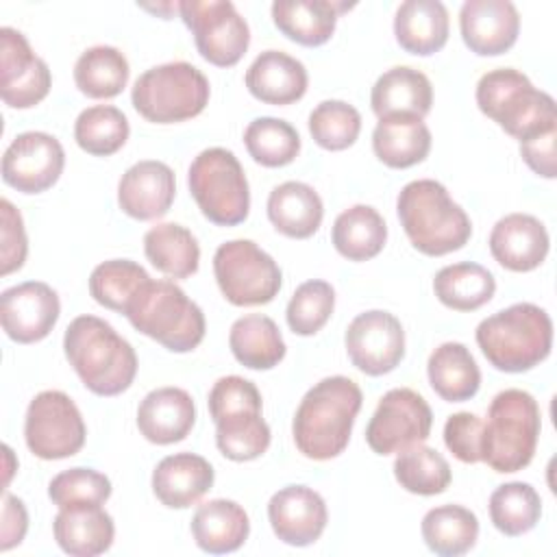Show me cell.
<instances>
[{"label": "cell", "instance_id": "cell-1", "mask_svg": "<svg viewBox=\"0 0 557 557\" xmlns=\"http://www.w3.org/2000/svg\"><path fill=\"white\" fill-rule=\"evenodd\" d=\"M361 403V387L352 379L337 374L318 381L302 396L292 422L296 448L315 461L342 455Z\"/></svg>", "mask_w": 557, "mask_h": 557}, {"label": "cell", "instance_id": "cell-2", "mask_svg": "<svg viewBox=\"0 0 557 557\" xmlns=\"http://www.w3.org/2000/svg\"><path fill=\"white\" fill-rule=\"evenodd\" d=\"M63 350L83 385L96 396H117L135 381V348L102 318H74L65 329Z\"/></svg>", "mask_w": 557, "mask_h": 557}, {"label": "cell", "instance_id": "cell-3", "mask_svg": "<svg viewBox=\"0 0 557 557\" xmlns=\"http://www.w3.org/2000/svg\"><path fill=\"white\" fill-rule=\"evenodd\" d=\"M396 211L411 246L426 257H442L463 248L472 235L468 213L433 178L407 183L396 198Z\"/></svg>", "mask_w": 557, "mask_h": 557}, {"label": "cell", "instance_id": "cell-4", "mask_svg": "<svg viewBox=\"0 0 557 557\" xmlns=\"http://www.w3.org/2000/svg\"><path fill=\"white\" fill-rule=\"evenodd\" d=\"M474 337L496 370L527 372L550 355L553 320L533 302H516L481 320Z\"/></svg>", "mask_w": 557, "mask_h": 557}, {"label": "cell", "instance_id": "cell-5", "mask_svg": "<svg viewBox=\"0 0 557 557\" xmlns=\"http://www.w3.org/2000/svg\"><path fill=\"white\" fill-rule=\"evenodd\" d=\"M207 405L215 422L218 450L226 459L252 461L268 450L272 433L261 416L263 403L252 381L237 374L218 379Z\"/></svg>", "mask_w": 557, "mask_h": 557}, {"label": "cell", "instance_id": "cell-6", "mask_svg": "<svg viewBox=\"0 0 557 557\" xmlns=\"http://www.w3.org/2000/svg\"><path fill=\"white\" fill-rule=\"evenodd\" d=\"M542 429L537 400L518 387L498 392L481 433V461L494 472H518L535 455Z\"/></svg>", "mask_w": 557, "mask_h": 557}, {"label": "cell", "instance_id": "cell-7", "mask_svg": "<svg viewBox=\"0 0 557 557\" xmlns=\"http://www.w3.org/2000/svg\"><path fill=\"white\" fill-rule=\"evenodd\" d=\"M476 104L518 141L557 128L553 96L533 87L529 76L513 67L485 72L476 83Z\"/></svg>", "mask_w": 557, "mask_h": 557}, {"label": "cell", "instance_id": "cell-8", "mask_svg": "<svg viewBox=\"0 0 557 557\" xmlns=\"http://www.w3.org/2000/svg\"><path fill=\"white\" fill-rule=\"evenodd\" d=\"M124 315L135 331L172 352H189L205 339L202 309L172 281L144 283Z\"/></svg>", "mask_w": 557, "mask_h": 557}, {"label": "cell", "instance_id": "cell-9", "mask_svg": "<svg viewBox=\"0 0 557 557\" xmlns=\"http://www.w3.org/2000/svg\"><path fill=\"white\" fill-rule=\"evenodd\" d=\"M211 85L207 76L187 61H172L146 70L133 85L135 111L154 124L191 120L209 104Z\"/></svg>", "mask_w": 557, "mask_h": 557}, {"label": "cell", "instance_id": "cell-10", "mask_svg": "<svg viewBox=\"0 0 557 557\" xmlns=\"http://www.w3.org/2000/svg\"><path fill=\"white\" fill-rule=\"evenodd\" d=\"M189 191L202 215L218 226H235L248 218L250 189L237 157L226 148H207L189 165Z\"/></svg>", "mask_w": 557, "mask_h": 557}, {"label": "cell", "instance_id": "cell-11", "mask_svg": "<svg viewBox=\"0 0 557 557\" xmlns=\"http://www.w3.org/2000/svg\"><path fill=\"white\" fill-rule=\"evenodd\" d=\"M213 274L222 296L235 307L268 305L283 283L278 263L250 239L220 244L213 255Z\"/></svg>", "mask_w": 557, "mask_h": 557}, {"label": "cell", "instance_id": "cell-12", "mask_svg": "<svg viewBox=\"0 0 557 557\" xmlns=\"http://www.w3.org/2000/svg\"><path fill=\"white\" fill-rule=\"evenodd\" d=\"M87 426L76 403L59 389L39 392L24 420V440L28 450L46 461L67 459L85 446Z\"/></svg>", "mask_w": 557, "mask_h": 557}, {"label": "cell", "instance_id": "cell-13", "mask_svg": "<svg viewBox=\"0 0 557 557\" xmlns=\"http://www.w3.org/2000/svg\"><path fill=\"white\" fill-rule=\"evenodd\" d=\"M178 13L191 30L205 61L218 67H233L246 54L250 28L228 0H183Z\"/></svg>", "mask_w": 557, "mask_h": 557}, {"label": "cell", "instance_id": "cell-14", "mask_svg": "<svg viewBox=\"0 0 557 557\" xmlns=\"http://www.w3.org/2000/svg\"><path fill=\"white\" fill-rule=\"evenodd\" d=\"M431 426L433 411L429 403L409 387H394L379 400L366 429V442L376 455H394L424 444Z\"/></svg>", "mask_w": 557, "mask_h": 557}, {"label": "cell", "instance_id": "cell-15", "mask_svg": "<svg viewBox=\"0 0 557 557\" xmlns=\"http://www.w3.org/2000/svg\"><path fill=\"white\" fill-rule=\"evenodd\" d=\"M350 363L368 376L392 372L405 357V331L400 320L381 309L363 311L346 329Z\"/></svg>", "mask_w": 557, "mask_h": 557}, {"label": "cell", "instance_id": "cell-16", "mask_svg": "<svg viewBox=\"0 0 557 557\" xmlns=\"http://www.w3.org/2000/svg\"><path fill=\"white\" fill-rule=\"evenodd\" d=\"M65 168L61 141L41 131L20 133L4 150L2 181L22 194L50 189Z\"/></svg>", "mask_w": 557, "mask_h": 557}, {"label": "cell", "instance_id": "cell-17", "mask_svg": "<svg viewBox=\"0 0 557 557\" xmlns=\"http://www.w3.org/2000/svg\"><path fill=\"white\" fill-rule=\"evenodd\" d=\"M52 87V74L26 37L11 28H0V96L11 109L39 104Z\"/></svg>", "mask_w": 557, "mask_h": 557}, {"label": "cell", "instance_id": "cell-18", "mask_svg": "<svg viewBox=\"0 0 557 557\" xmlns=\"http://www.w3.org/2000/svg\"><path fill=\"white\" fill-rule=\"evenodd\" d=\"M61 313L57 292L41 281L13 285L0 296V322L9 339L35 344L50 335Z\"/></svg>", "mask_w": 557, "mask_h": 557}, {"label": "cell", "instance_id": "cell-19", "mask_svg": "<svg viewBox=\"0 0 557 557\" xmlns=\"http://www.w3.org/2000/svg\"><path fill=\"white\" fill-rule=\"evenodd\" d=\"M268 520L274 535L289 546H309L326 529L329 511L324 498L307 485H287L272 494Z\"/></svg>", "mask_w": 557, "mask_h": 557}, {"label": "cell", "instance_id": "cell-20", "mask_svg": "<svg viewBox=\"0 0 557 557\" xmlns=\"http://www.w3.org/2000/svg\"><path fill=\"white\" fill-rule=\"evenodd\" d=\"M463 44L479 57L507 52L520 33V15L509 0H468L459 11Z\"/></svg>", "mask_w": 557, "mask_h": 557}, {"label": "cell", "instance_id": "cell-21", "mask_svg": "<svg viewBox=\"0 0 557 557\" xmlns=\"http://www.w3.org/2000/svg\"><path fill=\"white\" fill-rule=\"evenodd\" d=\"M176 196V178L168 163L146 159L131 165L117 183L120 209L135 220L165 215Z\"/></svg>", "mask_w": 557, "mask_h": 557}, {"label": "cell", "instance_id": "cell-22", "mask_svg": "<svg viewBox=\"0 0 557 557\" xmlns=\"http://www.w3.org/2000/svg\"><path fill=\"white\" fill-rule=\"evenodd\" d=\"M492 257L511 272H531L548 255L550 239L546 226L529 213H509L500 218L490 233Z\"/></svg>", "mask_w": 557, "mask_h": 557}, {"label": "cell", "instance_id": "cell-23", "mask_svg": "<svg viewBox=\"0 0 557 557\" xmlns=\"http://www.w3.org/2000/svg\"><path fill=\"white\" fill-rule=\"evenodd\" d=\"M196 424L194 398L181 387H159L144 396L137 409L139 433L159 446L181 442Z\"/></svg>", "mask_w": 557, "mask_h": 557}, {"label": "cell", "instance_id": "cell-24", "mask_svg": "<svg viewBox=\"0 0 557 557\" xmlns=\"http://www.w3.org/2000/svg\"><path fill=\"white\" fill-rule=\"evenodd\" d=\"M211 463L194 453L163 457L152 472V492L170 509L196 505L213 485Z\"/></svg>", "mask_w": 557, "mask_h": 557}, {"label": "cell", "instance_id": "cell-25", "mask_svg": "<svg viewBox=\"0 0 557 557\" xmlns=\"http://www.w3.org/2000/svg\"><path fill=\"white\" fill-rule=\"evenodd\" d=\"M307 85L305 65L283 50L261 52L246 70L248 91L265 104H292L305 96Z\"/></svg>", "mask_w": 557, "mask_h": 557}, {"label": "cell", "instance_id": "cell-26", "mask_svg": "<svg viewBox=\"0 0 557 557\" xmlns=\"http://www.w3.org/2000/svg\"><path fill=\"white\" fill-rule=\"evenodd\" d=\"M54 540L72 557H96L111 548L115 537L113 518L100 505L61 507L52 522Z\"/></svg>", "mask_w": 557, "mask_h": 557}, {"label": "cell", "instance_id": "cell-27", "mask_svg": "<svg viewBox=\"0 0 557 557\" xmlns=\"http://www.w3.org/2000/svg\"><path fill=\"white\" fill-rule=\"evenodd\" d=\"M352 7L333 0H276L272 4V20L287 39L315 48L333 37L339 13Z\"/></svg>", "mask_w": 557, "mask_h": 557}, {"label": "cell", "instance_id": "cell-28", "mask_svg": "<svg viewBox=\"0 0 557 557\" xmlns=\"http://www.w3.org/2000/svg\"><path fill=\"white\" fill-rule=\"evenodd\" d=\"M370 104L379 120L392 115H413L424 120L433 104V87L420 70L398 65L376 78Z\"/></svg>", "mask_w": 557, "mask_h": 557}, {"label": "cell", "instance_id": "cell-29", "mask_svg": "<svg viewBox=\"0 0 557 557\" xmlns=\"http://www.w3.org/2000/svg\"><path fill=\"white\" fill-rule=\"evenodd\" d=\"M448 11L440 0H405L396 9L394 35L405 52L429 57L448 41Z\"/></svg>", "mask_w": 557, "mask_h": 557}, {"label": "cell", "instance_id": "cell-30", "mask_svg": "<svg viewBox=\"0 0 557 557\" xmlns=\"http://www.w3.org/2000/svg\"><path fill=\"white\" fill-rule=\"evenodd\" d=\"M268 220L272 226L292 239L311 237L324 218V205L318 191L300 181H285L268 196Z\"/></svg>", "mask_w": 557, "mask_h": 557}, {"label": "cell", "instance_id": "cell-31", "mask_svg": "<svg viewBox=\"0 0 557 557\" xmlns=\"http://www.w3.org/2000/svg\"><path fill=\"white\" fill-rule=\"evenodd\" d=\"M250 533V520L242 505L228 498L202 503L191 518V535L200 550L224 555L237 550Z\"/></svg>", "mask_w": 557, "mask_h": 557}, {"label": "cell", "instance_id": "cell-32", "mask_svg": "<svg viewBox=\"0 0 557 557\" xmlns=\"http://www.w3.org/2000/svg\"><path fill=\"white\" fill-rule=\"evenodd\" d=\"M372 150L387 168L405 170L426 159L431 150V131L413 115L381 117L372 133Z\"/></svg>", "mask_w": 557, "mask_h": 557}, {"label": "cell", "instance_id": "cell-33", "mask_svg": "<svg viewBox=\"0 0 557 557\" xmlns=\"http://www.w3.org/2000/svg\"><path fill=\"white\" fill-rule=\"evenodd\" d=\"M426 374L433 392L446 403L470 400L481 387V370L472 352L459 342H444L429 361Z\"/></svg>", "mask_w": 557, "mask_h": 557}, {"label": "cell", "instance_id": "cell-34", "mask_svg": "<svg viewBox=\"0 0 557 557\" xmlns=\"http://www.w3.org/2000/svg\"><path fill=\"white\" fill-rule=\"evenodd\" d=\"M233 357L250 370H270L285 357V342L276 322L261 313H248L233 322L228 333Z\"/></svg>", "mask_w": 557, "mask_h": 557}, {"label": "cell", "instance_id": "cell-35", "mask_svg": "<svg viewBox=\"0 0 557 557\" xmlns=\"http://www.w3.org/2000/svg\"><path fill=\"white\" fill-rule=\"evenodd\" d=\"M331 239L344 259L368 261L383 250L387 224L374 207L355 205L335 218Z\"/></svg>", "mask_w": 557, "mask_h": 557}, {"label": "cell", "instance_id": "cell-36", "mask_svg": "<svg viewBox=\"0 0 557 557\" xmlns=\"http://www.w3.org/2000/svg\"><path fill=\"white\" fill-rule=\"evenodd\" d=\"M437 300L453 311H476L487 305L496 292L494 274L472 261L444 265L433 278Z\"/></svg>", "mask_w": 557, "mask_h": 557}, {"label": "cell", "instance_id": "cell-37", "mask_svg": "<svg viewBox=\"0 0 557 557\" xmlns=\"http://www.w3.org/2000/svg\"><path fill=\"white\" fill-rule=\"evenodd\" d=\"M144 252L159 272L172 278H187L198 272V242L189 228L176 222H163L146 231Z\"/></svg>", "mask_w": 557, "mask_h": 557}, {"label": "cell", "instance_id": "cell-38", "mask_svg": "<svg viewBox=\"0 0 557 557\" xmlns=\"http://www.w3.org/2000/svg\"><path fill=\"white\" fill-rule=\"evenodd\" d=\"M420 531L429 550L442 557H457L476 544L479 520L463 505H440L424 513Z\"/></svg>", "mask_w": 557, "mask_h": 557}, {"label": "cell", "instance_id": "cell-39", "mask_svg": "<svg viewBox=\"0 0 557 557\" xmlns=\"http://www.w3.org/2000/svg\"><path fill=\"white\" fill-rule=\"evenodd\" d=\"M128 61L113 46H91L74 63V83L81 94L104 100L115 98L128 83Z\"/></svg>", "mask_w": 557, "mask_h": 557}, {"label": "cell", "instance_id": "cell-40", "mask_svg": "<svg viewBox=\"0 0 557 557\" xmlns=\"http://www.w3.org/2000/svg\"><path fill=\"white\" fill-rule=\"evenodd\" d=\"M540 516L542 500L531 483H503L490 496L492 524L507 537L529 533L540 522Z\"/></svg>", "mask_w": 557, "mask_h": 557}, {"label": "cell", "instance_id": "cell-41", "mask_svg": "<svg viewBox=\"0 0 557 557\" xmlns=\"http://www.w3.org/2000/svg\"><path fill=\"white\" fill-rule=\"evenodd\" d=\"M131 126L126 115L113 104H96L78 113L74 139L81 150L94 157L115 154L128 139Z\"/></svg>", "mask_w": 557, "mask_h": 557}, {"label": "cell", "instance_id": "cell-42", "mask_svg": "<svg viewBox=\"0 0 557 557\" xmlns=\"http://www.w3.org/2000/svg\"><path fill=\"white\" fill-rule=\"evenodd\" d=\"M394 476L411 494L435 496L442 494L453 479L448 461L431 446L416 444L398 453L394 461Z\"/></svg>", "mask_w": 557, "mask_h": 557}, {"label": "cell", "instance_id": "cell-43", "mask_svg": "<svg viewBox=\"0 0 557 557\" xmlns=\"http://www.w3.org/2000/svg\"><path fill=\"white\" fill-rule=\"evenodd\" d=\"M244 144L255 163L283 168L300 152L298 131L281 117H257L244 131Z\"/></svg>", "mask_w": 557, "mask_h": 557}, {"label": "cell", "instance_id": "cell-44", "mask_svg": "<svg viewBox=\"0 0 557 557\" xmlns=\"http://www.w3.org/2000/svg\"><path fill=\"white\" fill-rule=\"evenodd\" d=\"M148 281L150 276L139 263L131 259H111L94 268L89 276V294L98 305L124 313L133 296Z\"/></svg>", "mask_w": 557, "mask_h": 557}, {"label": "cell", "instance_id": "cell-45", "mask_svg": "<svg viewBox=\"0 0 557 557\" xmlns=\"http://www.w3.org/2000/svg\"><path fill=\"white\" fill-rule=\"evenodd\" d=\"M309 133L324 150H346L361 133V115L344 100H324L309 115Z\"/></svg>", "mask_w": 557, "mask_h": 557}, {"label": "cell", "instance_id": "cell-46", "mask_svg": "<svg viewBox=\"0 0 557 557\" xmlns=\"http://www.w3.org/2000/svg\"><path fill=\"white\" fill-rule=\"evenodd\" d=\"M335 307V292L331 283L311 278L296 287L287 302V326L302 337L315 335L331 318Z\"/></svg>", "mask_w": 557, "mask_h": 557}, {"label": "cell", "instance_id": "cell-47", "mask_svg": "<svg viewBox=\"0 0 557 557\" xmlns=\"http://www.w3.org/2000/svg\"><path fill=\"white\" fill-rule=\"evenodd\" d=\"M50 500L61 507L102 505L111 496V481L94 468H70L48 483Z\"/></svg>", "mask_w": 557, "mask_h": 557}, {"label": "cell", "instance_id": "cell-48", "mask_svg": "<svg viewBox=\"0 0 557 557\" xmlns=\"http://www.w3.org/2000/svg\"><path fill=\"white\" fill-rule=\"evenodd\" d=\"M481 433H483V420L470 411H459L448 416L444 424V444L459 461L479 463Z\"/></svg>", "mask_w": 557, "mask_h": 557}, {"label": "cell", "instance_id": "cell-49", "mask_svg": "<svg viewBox=\"0 0 557 557\" xmlns=\"http://www.w3.org/2000/svg\"><path fill=\"white\" fill-rule=\"evenodd\" d=\"M0 213H2V228H0L2 268H0V274L7 276L24 265L26 252H28V239H26L24 220H22L20 211L7 198L0 200Z\"/></svg>", "mask_w": 557, "mask_h": 557}, {"label": "cell", "instance_id": "cell-50", "mask_svg": "<svg viewBox=\"0 0 557 557\" xmlns=\"http://www.w3.org/2000/svg\"><path fill=\"white\" fill-rule=\"evenodd\" d=\"M555 139H557V128H550L520 141V157L537 176H544V178L557 176Z\"/></svg>", "mask_w": 557, "mask_h": 557}, {"label": "cell", "instance_id": "cell-51", "mask_svg": "<svg viewBox=\"0 0 557 557\" xmlns=\"http://www.w3.org/2000/svg\"><path fill=\"white\" fill-rule=\"evenodd\" d=\"M28 529V513L24 503L4 492V500H2V527H0V548L9 550L15 544H20L26 535Z\"/></svg>", "mask_w": 557, "mask_h": 557}]
</instances>
